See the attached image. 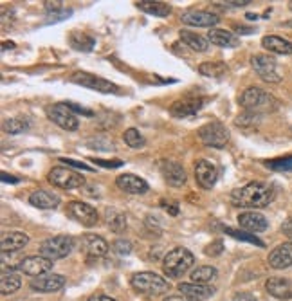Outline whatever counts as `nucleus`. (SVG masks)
I'll use <instances>...</instances> for the list:
<instances>
[{"label":"nucleus","mask_w":292,"mask_h":301,"mask_svg":"<svg viewBox=\"0 0 292 301\" xmlns=\"http://www.w3.org/2000/svg\"><path fill=\"white\" fill-rule=\"evenodd\" d=\"M274 198H276L274 186L254 180V182L245 184L243 188L234 189L233 193H231V204L234 207H245L249 211L251 209L254 211V209L267 207Z\"/></svg>","instance_id":"obj_1"},{"label":"nucleus","mask_w":292,"mask_h":301,"mask_svg":"<svg viewBox=\"0 0 292 301\" xmlns=\"http://www.w3.org/2000/svg\"><path fill=\"white\" fill-rule=\"evenodd\" d=\"M238 103L242 105L243 110L254 114H267L274 112L279 107V99H276L272 94H269L267 90L260 89V87H249L242 92L238 98Z\"/></svg>","instance_id":"obj_2"},{"label":"nucleus","mask_w":292,"mask_h":301,"mask_svg":"<svg viewBox=\"0 0 292 301\" xmlns=\"http://www.w3.org/2000/svg\"><path fill=\"white\" fill-rule=\"evenodd\" d=\"M195 263L193 252L186 247H175L168 252L162 260V270L168 278H179L188 272Z\"/></svg>","instance_id":"obj_3"},{"label":"nucleus","mask_w":292,"mask_h":301,"mask_svg":"<svg viewBox=\"0 0 292 301\" xmlns=\"http://www.w3.org/2000/svg\"><path fill=\"white\" fill-rule=\"evenodd\" d=\"M130 285L134 287V290L146 294V296H161V294H166L170 290L168 279L159 276L157 272H150V270L134 274L130 279Z\"/></svg>","instance_id":"obj_4"},{"label":"nucleus","mask_w":292,"mask_h":301,"mask_svg":"<svg viewBox=\"0 0 292 301\" xmlns=\"http://www.w3.org/2000/svg\"><path fill=\"white\" fill-rule=\"evenodd\" d=\"M74 243H76L74 238L69 234H56V236H51L40 243V254L53 261L62 260V258H67L71 254Z\"/></svg>","instance_id":"obj_5"},{"label":"nucleus","mask_w":292,"mask_h":301,"mask_svg":"<svg viewBox=\"0 0 292 301\" xmlns=\"http://www.w3.org/2000/svg\"><path fill=\"white\" fill-rule=\"evenodd\" d=\"M71 81L81 87H87L90 90H96V92H101V94H117L119 92V87L116 83L105 80L101 76H96V74H90V72H74L71 76Z\"/></svg>","instance_id":"obj_6"},{"label":"nucleus","mask_w":292,"mask_h":301,"mask_svg":"<svg viewBox=\"0 0 292 301\" xmlns=\"http://www.w3.org/2000/svg\"><path fill=\"white\" fill-rule=\"evenodd\" d=\"M49 182L54 186V188H60V189H78V188H83L85 186V179L76 173V171H72L71 168H63V166H56L49 171V175H47Z\"/></svg>","instance_id":"obj_7"},{"label":"nucleus","mask_w":292,"mask_h":301,"mask_svg":"<svg viewBox=\"0 0 292 301\" xmlns=\"http://www.w3.org/2000/svg\"><path fill=\"white\" fill-rule=\"evenodd\" d=\"M198 137L206 146L224 148L225 144L229 143V130L220 121H211L198 130Z\"/></svg>","instance_id":"obj_8"},{"label":"nucleus","mask_w":292,"mask_h":301,"mask_svg":"<svg viewBox=\"0 0 292 301\" xmlns=\"http://www.w3.org/2000/svg\"><path fill=\"white\" fill-rule=\"evenodd\" d=\"M251 65L256 71L258 76L263 81H267V83H279L281 81L276 60L272 56H269V54H254V56H251Z\"/></svg>","instance_id":"obj_9"},{"label":"nucleus","mask_w":292,"mask_h":301,"mask_svg":"<svg viewBox=\"0 0 292 301\" xmlns=\"http://www.w3.org/2000/svg\"><path fill=\"white\" fill-rule=\"evenodd\" d=\"M49 119L54 125H58L60 128H63V130H67V132L78 130V126H80V119H78L76 114L67 107V103L53 105V107L49 108Z\"/></svg>","instance_id":"obj_10"},{"label":"nucleus","mask_w":292,"mask_h":301,"mask_svg":"<svg viewBox=\"0 0 292 301\" xmlns=\"http://www.w3.org/2000/svg\"><path fill=\"white\" fill-rule=\"evenodd\" d=\"M67 215L85 227H94L99 220V215L94 207L81 200H72L67 204Z\"/></svg>","instance_id":"obj_11"},{"label":"nucleus","mask_w":292,"mask_h":301,"mask_svg":"<svg viewBox=\"0 0 292 301\" xmlns=\"http://www.w3.org/2000/svg\"><path fill=\"white\" fill-rule=\"evenodd\" d=\"M53 260L42 256V254H35V256H26L22 258L18 270L26 276H31V278H38V276L47 274L51 269H53Z\"/></svg>","instance_id":"obj_12"},{"label":"nucleus","mask_w":292,"mask_h":301,"mask_svg":"<svg viewBox=\"0 0 292 301\" xmlns=\"http://www.w3.org/2000/svg\"><path fill=\"white\" fill-rule=\"evenodd\" d=\"M195 179L202 189H211L218 180V168L207 159H198L195 162Z\"/></svg>","instance_id":"obj_13"},{"label":"nucleus","mask_w":292,"mask_h":301,"mask_svg":"<svg viewBox=\"0 0 292 301\" xmlns=\"http://www.w3.org/2000/svg\"><path fill=\"white\" fill-rule=\"evenodd\" d=\"M207 103L206 98H182L173 101L170 107V114L173 117H179V119H184V117L195 116L198 110H202L204 105Z\"/></svg>","instance_id":"obj_14"},{"label":"nucleus","mask_w":292,"mask_h":301,"mask_svg":"<svg viewBox=\"0 0 292 301\" xmlns=\"http://www.w3.org/2000/svg\"><path fill=\"white\" fill-rule=\"evenodd\" d=\"M180 20H182V24L191 27H213L220 22L218 15L211 13V11H204V9H188L180 15Z\"/></svg>","instance_id":"obj_15"},{"label":"nucleus","mask_w":292,"mask_h":301,"mask_svg":"<svg viewBox=\"0 0 292 301\" xmlns=\"http://www.w3.org/2000/svg\"><path fill=\"white\" fill-rule=\"evenodd\" d=\"M65 287V278L62 274H53V272H47L44 276H38V278H33L31 288L36 292H58Z\"/></svg>","instance_id":"obj_16"},{"label":"nucleus","mask_w":292,"mask_h":301,"mask_svg":"<svg viewBox=\"0 0 292 301\" xmlns=\"http://www.w3.org/2000/svg\"><path fill=\"white\" fill-rule=\"evenodd\" d=\"M116 184L121 191L130 195H144L148 191V182L134 173H123V175L116 177Z\"/></svg>","instance_id":"obj_17"},{"label":"nucleus","mask_w":292,"mask_h":301,"mask_svg":"<svg viewBox=\"0 0 292 301\" xmlns=\"http://www.w3.org/2000/svg\"><path fill=\"white\" fill-rule=\"evenodd\" d=\"M238 225L242 227L243 231H247V233H261V231L267 229V225H269V222H267V218L261 213L258 211H243L238 215Z\"/></svg>","instance_id":"obj_18"},{"label":"nucleus","mask_w":292,"mask_h":301,"mask_svg":"<svg viewBox=\"0 0 292 301\" xmlns=\"http://www.w3.org/2000/svg\"><path fill=\"white\" fill-rule=\"evenodd\" d=\"M269 265L272 269H287V267H292V242H285L279 243L278 247H274L269 252Z\"/></svg>","instance_id":"obj_19"},{"label":"nucleus","mask_w":292,"mask_h":301,"mask_svg":"<svg viewBox=\"0 0 292 301\" xmlns=\"http://www.w3.org/2000/svg\"><path fill=\"white\" fill-rule=\"evenodd\" d=\"M108 243L98 234H83L81 236V251L90 258H103L108 252Z\"/></svg>","instance_id":"obj_20"},{"label":"nucleus","mask_w":292,"mask_h":301,"mask_svg":"<svg viewBox=\"0 0 292 301\" xmlns=\"http://www.w3.org/2000/svg\"><path fill=\"white\" fill-rule=\"evenodd\" d=\"M161 171H162L164 180H166L170 186H173V188H180V186L186 184V179H188V177H186V170L180 166L179 162L162 161Z\"/></svg>","instance_id":"obj_21"},{"label":"nucleus","mask_w":292,"mask_h":301,"mask_svg":"<svg viewBox=\"0 0 292 301\" xmlns=\"http://www.w3.org/2000/svg\"><path fill=\"white\" fill-rule=\"evenodd\" d=\"M27 243H29V236L24 231H8L2 234L0 247H2V252H18Z\"/></svg>","instance_id":"obj_22"},{"label":"nucleus","mask_w":292,"mask_h":301,"mask_svg":"<svg viewBox=\"0 0 292 301\" xmlns=\"http://www.w3.org/2000/svg\"><path fill=\"white\" fill-rule=\"evenodd\" d=\"M265 290L278 299H290L292 297V279L288 278H269Z\"/></svg>","instance_id":"obj_23"},{"label":"nucleus","mask_w":292,"mask_h":301,"mask_svg":"<svg viewBox=\"0 0 292 301\" xmlns=\"http://www.w3.org/2000/svg\"><path fill=\"white\" fill-rule=\"evenodd\" d=\"M207 42L216 47H225V49H233L240 45L238 36L231 31H225V29H211L207 33Z\"/></svg>","instance_id":"obj_24"},{"label":"nucleus","mask_w":292,"mask_h":301,"mask_svg":"<svg viewBox=\"0 0 292 301\" xmlns=\"http://www.w3.org/2000/svg\"><path fill=\"white\" fill-rule=\"evenodd\" d=\"M29 204L38 209H56L60 204V197L56 193L45 191V189H35L29 195Z\"/></svg>","instance_id":"obj_25"},{"label":"nucleus","mask_w":292,"mask_h":301,"mask_svg":"<svg viewBox=\"0 0 292 301\" xmlns=\"http://www.w3.org/2000/svg\"><path fill=\"white\" fill-rule=\"evenodd\" d=\"M179 292L182 296L189 297L193 301H204L215 294V288L209 285H198V283H179Z\"/></svg>","instance_id":"obj_26"},{"label":"nucleus","mask_w":292,"mask_h":301,"mask_svg":"<svg viewBox=\"0 0 292 301\" xmlns=\"http://www.w3.org/2000/svg\"><path fill=\"white\" fill-rule=\"evenodd\" d=\"M135 6L143 13L153 15L159 18H164L171 13V6L166 2H161V0H139V2H135Z\"/></svg>","instance_id":"obj_27"},{"label":"nucleus","mask_w":292,"mask_h":301,"mask_svg":"<svg viewBox=\"0 0 292 301\" xmlns=\"http://www.w3.org/2000/svg\"><path fill=\"white\" fill-rule=\"evenodd\" d=\"M261 45H263L269 53L292 54V42L285 40V38H281V36H274V35L263 36V38H261Z\"/></svg>","instance_id":"obj_28"},{"label":"nucleus","mask_w":292,"mask_h":301,"mask_svg":"<svg viewBox=\"0 0 292 301\" xmlns=\"http://www.w3.org/2000/svg\"><path fill=\"white\" fill-rule=\"evenodd\" d=\"M180 40L182 44H186L191 51H197V53H206L207 47H209V42L204 36L197 35V33L189 31V29H182L180 31Z\"/></svg>","instance_id":"obj_29"},{"label":"nucleus","mask_w":292,"mask_h":301,"mask_svg":"<svg viewBox=\"0 0 292 301\" xmlns=\"http://www.w3.org/2000/svg\"><path fill=\"white\" fill-rule=\"evenodd\" d=\"M22 287V278L13 272V270H2V276H0V292L4 296H9V294H15L18 288Z\"/></svg>","instance_id":"obj_30"},{"label":"nucleus","mask_w":292,"mask_h":301,"mask_svg":"<svg viewBox=\"0 0 292 301\" xmlns=\"http://www.w3.org/2000/svg\"><path fill=\"white\" fill-rule=\"evenodd\" d=\"M216 276H218V270L211 265H200L197 269L191 270V283H198V285H209L211 281H215Z\"/></svg>","instance_id":"obj_31"},{"label":"nucleus","mask_w":292,"mask_h":301,"mask_svg":"<svg viewBox=\"0 0 292 301\" xmlns=\"http://www.w3.org/2000/svg\"><path fill=\"white\" fill-rule=\"evenodd\" d=\"M69 42H71L72 49L83 51V53L92 51V47H94V44H96V40L92 36L87 35V33H80V31H72L71 36H69Z\"/></svg>","instance_id":"obj_32"},{"label":"nucleus","mask_w":292,"mask_h":301,"mask_svg":"<svg viewBox=\"0 0 292 301\" xmlns=\"http://www.w3.org/2000/svg\"><path fill=\"white\" fill-rule=\"evenodd\" d=\"M198 72L206 78H222L227 74V65L224 62H204L198 65Z\"/></svg>","instance_id":"obj_33"},{"label":"nucleus","mask_w":292,"mask_h":301,"mask_svg":"<svg viewBox=\"0 0 292 301\" xmlns=\"http://www.w3.org/2000/svg\"><path fill=\"white\" fill-rule=\"evenodd\" d=\"M29 126H31V123H29L27 117H11V119H6L4 125H2V128H4L6 134L17 135V134L26 132Z\"/></svg>","instance_id":"obj_34"},{"label":"nucleus","mask_w":292,"mask_h":301,"mask_svg":"<svg viewBox=\"0 0 292 301\" xmlns=\"http://www.w3.org/2000/svg\"><path fill=\"white\" fill-rule=\"evenodd\" d=\"M107 222H108V227H110V231H114V233H123V231L126 229V216L125 213L121 211H110L108 209L107 211Z\"/></svg>","instance_id":"obj_35"},{"label":"nucleus","mask_w":292,"mask_h":301,"mask_svg":"<svg viewBox=\"0 0 292 301\" xmlns=\"http://www.w3.org/2000/svg\"><path fill=\"white\" fill-rule=\"evenodd\" d=\"M123 139H125V143L130 146V148H134V150H139V148H143L144 146V137H143V134H141L137 128H128V130H125V134H123Z\"/></svg>","instance_id":"obj_36"},{"label":"nucleus","mask_w":292,"mask_h":301,"mask_svg":"<svg viewBox=\"0 0 292 301\" xmlns=\"http://www.w3.org/2000/svg\"><path fill=\"white\" fill-rule=\"evenodd\" d=\"M224 231L227 234H231V236H233V238H236V240H243V242L254 243V245H260V247H263V242H261L260 238H256L254 234H249L247 231H236V229H231V227H224Z\"/></svg>","instance_id":"obj_37"},{"label":"nucleus","mask_w":292,"mask_h":301,"mask_svg":"<svg viewBox=\"0 0 292 301\" xmlns=\"http://www.w3.org/2000/svg\"><path fill=\"white\" fill-rule=\"evenodd\" d=\"M265 166L270 168V170H274V171H292V155L267 161Z\"/></svg>","instance_id":"obj_38"},{"label":"nucleus","mask_w":292,"mask_h":301,"mask_svg":"<svg viewBox=\"0 0 292 301\" xmlns=\"http://www.w3.org/2000/svg\"><path fill=\"white\" fill-rule=\"evenodd\" d=\"M260 119H261L260 114L243 110V114H240V116L236 117V125L242 126V128H247V126H256L258 123H260Z\"/></svg>","instance_id":"obj_39"},{"label":"nucleus","mask_w":292,"mask_h":301,"mask_svg":"<svg viewBox=\"0 0 292 301\" xmlns=\"http://www.w3.org/2000/svg\"><path fill=\"white\" fill-rule=\"evenodd\" d=\"M112 249L117 252V254H121V256H128V254L132 252V243L128 242V240L119 238L112 243Z\"/></svg>","instance_id":"obj_40"},{"label":"nucleus","mask_w":292,"mask_h":301,"mask_svg":"<svg viewBox=\"0 0 292 301\" xmlns=\"http://www.w3.org/2000/svg\"><path fill=\"white\" fill-rule=\"evenodd\" d=\"M222 251H224V242L222 240H215V242L207 243L206 249H204L207 256H218V254H222Z\"/></svg>","instance_id":"obj_41"},{"label":"nucleus","mask_w":292,"mask_h":301,"mask_svg":"<svg viewBox=\"0 0 292 301\" xmlns=\"http://www.w3.org/2000/svg\"><path fill=\"white\" fill-rule=\"evenodd\" d=\"M45 9L49 11V13H58L63 9V2L62 0H45Z\"/></svg>","instance_id":"obj_42"},{"label":"nucleus","mask_w":292,"mask_h":301,"mask_svg":"<svg viewBox=\"0 0 292 301\" xmlns=\"http://www.w3.org/2000/svg\"><path fill=\"white\" fill-rule=\"evenodd\" d=\"M218 6H224V8H243V6L251 4V0H227V2H215Z\"/></svg>","instance_id":"obj_43"},{"label":"nucleus","mask_w":292,"mask_h":301,"mask_svg":"<svg viewBox=\"0 0 292 301\" xmlns=\"http://www.w3.org/2000/svg\"><path fill=\"white\" fill-rule=\"evenodd\" d=\"M60 162H65L67 166H72V168H81V170L85 171H92V168L83 164V162H78V161H72V159H60Z\"/></svg>","instance_id":"obj_44"},{"label":"nucleus","mask_w":292,"mask_h":301,"mask_svg":"<svg viewBox=\"0 0 292 301\" xmlns=\"http://www.w3.org/2000/svg\"><path fill=\"white\" fill-rule=\"evenodd\" d=\"M233 301H258L256 296L251 292H236L233 296Z\"/></svg>","instance_id":"obj_45"},{"label":"nucleus","mask_w":292,"mask_h":301,"mask_svg":"<svg viewBox=\"0 0 292 301\" xmlns=\"http://www.w3.org/2000/svg\"><path fill=\"white\" fill-rule=\"evenodd\" d=\"M94 162H98L99 166H105V168H119L123 166V161L116 159V161H101V159H96Z\"/></svg>","instance_id":"obj_46"},{"label":"nucleus","mask_w":292,"mask_h":301,"mask_svg":"<svg viewBox=\"0 0 292 301\" xmlns=\"http://www.w3.org/2000/svg\"><path fill=\"white\" fill-rule=\"evenodd\" d=\"M89 301H117L114 297L107 296V294H94V296H90Z\"/></svg>","instance_id":"obj_47"},{"label":"nucleus","mask_w":292,"mask_h":301,"mask_svg":"<svg viewBox=\"0 0 292 301\" xmlns=\"http://www.w3.org/2000/svg\"><path fill=\"white\" fill-rule=\"evenodd\" d=\"M281 229H283V233L287 234L288 238H292V218H288V220L281 225Z\"/></svg>","instance_id":"obj_48"},{"label":"nucleus","mask_w":292,"mask_h":301,"mask_svg":"<svg viewBox=\"0 0 292 301\" xmlns=\"http://www.w3.org/2000/svg\"><path fill=\"white\" fill-rule=\"evenodd\" d=\"M162 301H193V299H189V297L179 294V296H168V297H164Z\"/></svg>","instance_id":"obj_49"},{"label":"nucleus","mask_w":292,"mask_h":301,"mask_svg":"<svg viewBox=\"0 0 292 301\" xmlns=\"http://www.w3.org/2000/svg\"><path fill=\"white\" fill-rule=\"evenodd\" d=\"M2 180L4 182H18V179H13V175H8V173H2Z\"/></svg>","instance_id":"obj_50"},{"label":"nucleus","mask_w":292,"mask_h":301,"mask_svg":"<svg viewBox=\"0 0 292 301\" xmlns=\"http://www.w3.org/2000/svg\"><path fill=\"white\" fill-rule=\"evenodd\" d=\"M236 29H238V31H243V35H251V33H252V29H251V27H243V26H238V27H236Z\"/></svg>","instance_id":"obj_51"},{"label":"nucleus","mask_w":292,"mask_h":301,"mask_svg":"<svg viewBox=\"0 0 292 301\" xmlns=\"http://www.w3.org/2000/svg\"><path fill=\"white\" fill-rule=\"evenodd\" d=\"M281 26H283V27H292V20H288V22H283Z\"/></svg>","instance_id":"obj_52"}]
</instances>
